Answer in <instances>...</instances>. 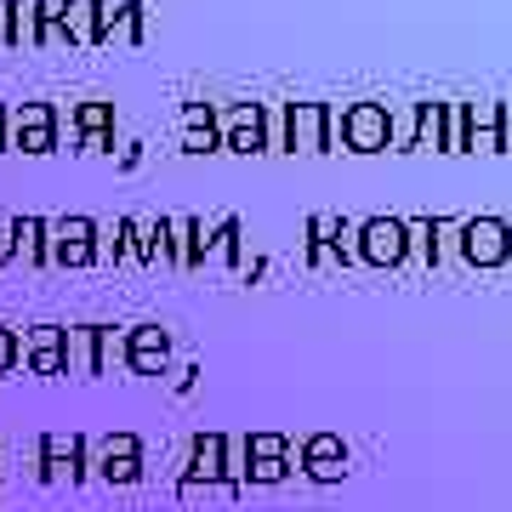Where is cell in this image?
Wrapping results in <instances>:
<instances>
[{"mask_svg":"<svg viewBox=\"0 0 512 512\" xmlns=\"http://www.w3.org/2000/svg\"><path fill=\"white\" fill-rule=\"evenodd\" d=\"M291 478V456H274V461H245V484H279Z\"/></svg>","mask_w":512,"mask_h":512,"instance_id":"obj_22","label":"cell"},{"mask_svg":"<svg viewBox=\"0 0 512 512\" xmlns=\"http://www.w3.org/2000/svg\"><path fill=\"white\" fill-rule=\"evenodd\" d=\"M23 359V342H18V330L12 325H0V376H6V370L18 365Z\"/></svg>","mask_w":512,"mask_h":512,"instance_id":"obj_24","label":"cell"},{"mask_svg":"<svg viewBox=\"0 0 512 512\" xmlns=\"http://www.w3.org/2000/svg\"><path fill=\"white\" fill-rule=\"evenodd\" d=\"M245 461H274V456H291V439L285 433H274V427H256V433H245Z\"/></svg>","mask_w":512,"mask_h":512,"instance_id":"obj_19","label":"cell"},{"mask_svg":"<svg viewBox=\"0 0 512 512\" xmlns=\"http://www.w3.org/2000/svg\"><path fill=\"white\" fill-rule=\"evenodd\" d=\"M353 256L370 262V268H399L410 256V234H404V217H365L353 228Z\"/></svg>","mask_w":512,"mask_h":512,"instance_id":"obj_3","label":"cell"},{"mask_svg":"<svg viewBox=\"0 0 512 512\" xmlns=\"http://www.w3.org/2000/svg\"><path fill=\"white\" fill-rule=\"evenodd\" d=\"M18 251L29 256V262H46V222H40V217H23L18 222Z\"/></svg>","mask_w":512,"mask_h":512,"instance_id":"obj_21","label":"cell"},{"mask_svg":"<svg viewBox=\"0 0 512 512\" xmlns=\"http://www.w3.org/2000/svg\"><path fill=\"white\" fill-rule=\"evenodd\" d=\"M336 143L353 148V154H382L393 143L387 103H348V109H336Z\"/></svg>","mask_w":512,"mask_h":512,"instance_id":"obj_2","label":"cell"},{"mask_svg":"<svg viewBox=\"0 0 512 512\" xmlns=\"http://www.w3.org/2000/svg\"><path fill=\"white\" fill-rule=\"evenodd\" d=\"M74 126L86 131V148H109L114 109H109V103H80V109H74Z\"/></svg>","mask_w":512,"mask_h":512,"instance_id":"obj_18","label":"cell"},{"mask_svg":"<svg viewBox=\"0 0 512 512\" xmlns=\"http://www.w3.org/2000/svg\"><path fill=\"white\" fill-rule=\"evenodd\" d=\"M461 256H467V268H501L512 256V222L467 217L461 222Z\"/></svg>","mask_w":512,"mask_h":512,"instance_id":"obj_4","label":"cell"},{"mask_svg":"<svg viewBox=\"0 0 512 512\" xmlns=\"http://www.w3.org/2000/svg\"><path fill=\"white\" fill-rule=\"evenodd\" d=\"M97 473L109 484H137L143 478V456H97Z\"/></svg>","mask_w":512,"mask_h":512,"instance_id":"obj_20","label":"cell"},{"mask_svg":"<svg viewBox=\"0 0 512 512\" xmlns=\"http://www.w3.org/2000/svg\"><path fill=\"white\" fill-rule=\"evenodd\" d=\"M160 228H165V245H160L165 262H177V268H200L205 262V222L200 217H160Z\"/></svg>","mask_w":512,"mask_h":512,"instance_id":"obj_11","label":"cell"},{"mask_svg":"<svg viewBox=\"0 0 512 512\" xmlns=\"http://www.w3.org/2000/svg\"><path fill=\"white\" fill-rule=\"evenodd\" d=\"M63 336H69L63 325H35L23 336V353H29V370H35V376H63V370H69Z\"/></svg>","mask_w":512,"mask_h":512,"instance_id":"obj_12","label":"cell"},{"mask_svg":"<svg viewBox=\"0 0 512 512\" xmlns=\"http://www.w3.org/2000/svg\"><path fill=\"white\" fill-rule=\"evenodd\" d=\"M0 6L12 12V29H6L12 46H40V40H46V18H52L46 0H0Z\"/></svg>","mask_w":512,"mask_h":512,"instance_id":"obj_15","label":"cell"},{"mask_svg":"<svg viewBox=\"0 0 512 512\" xmlns=\"http://www.w3.org/2000/svg\"><path fill=\"white\" fill-rule=\"evenodd\" d=\"M194 376H200V370H194V365H183V370H171V387H177V393H188V387H194Z\"/></svg>","mask_w":512,"mask_h":512,"instance_id":"obj_27","label":"cell"},{"mask_svg":"<svg viewBox=\"0 0 512 512\" xmlns=\"http://www.w3.org/2000/svg\"><path fill=\"white\" fill-rule=\"evenodd\" d=\"M410 148H450V103H416Z\"/></svg>","mask_w":512,"mask_h":512,"instance_id":"obj_16","label":"cell"},{"mask_svg":"<svg viewBox=\"0 0 512 512\" xmlns=\"http://www.w3.org/2000/svg\"><path fill=\"white\" fill-rule=\"evenodd\" d=\"M57 143V109L52 103H23L18 109V148L23 154H52Z\"/></svg>","mask_w":512,"mask_h":512,"instance_id":"obj_13","label":"cell"},{"mask_svg":"<svg viewBox=\"0 0 512 512\" xmlns=\"http://www.w3.org/2000/svg\"><path fill=\"white\" fill-rule=\"evenodd\" d=\"M0 126H6V114H0ZM0 148H6V137H0Z\"/></svg>","mask_w":512,"mask_h":512,"instance_id":"obj_28","label":"cell"},{"mask_svg":"<svg viewBox=\"0 0 512 512\" xmlns=\"http://www.w3.org/2000/svg\"><path fill=\"white\" fill-rule=\"evenodd\" d=\"M279 148H302V154H330L336 148V103H285V126Z\"/></svg>","mask_w":512,"mask_h":512,"instance_id":"obj_1","label":"cell"},{"mask_svg":"<svg viewBox=\"0 0 512 512\" xmlns=\"http://www.w3.org/2000/svg\"><path fill=\"white\" fill-rule=\"evenodd\" d=\"M97 456H143V444H137V433H109L97 444Z\"/></svg>","mask_w":512,"mask_h":512,"instance_id":"obj_23","label":"cell"},{"mask_svg":"<svg viewBox=\"0 0 512 512\" xmlns=\"http://www.w3.org/2000/svg\"><path fill=\"white\" fill-rule=\"evenodd\" d=\"M461 126H467V148H484V154H501L507 148V103H461Z\"/></svg>","mask_w":512,"mask_h":512,"instance_id":"obj_9","label":"cell"},{"mask_svg":"<svg viewBox=\"0 0 512 512\" xmlns=\"http://www.w3.org/2000/svg\"><path fill=\"white\" fill-rule=\"evenodd\" d=\"M18 256V217H0V262Z\"/></svg>","mask_w":512,"mask_h":512,"instance_id":"obj_26","label":"cell"},{"mask_svg":"<svg viewBox=\"0 0 512 512\" xmlns=\"http://www.w3.org/2000/svg\"><path fill=\"white\" fill-rule=\"evenodd\" d=\"M165 365H171V330L131 325L126 330V370L131 376H165Z\"/></svg>","mask_w":512,"mask_h":512,"instance_id":"obj_6","label":"cell"},{"mask_svg":"<svg viewBox=\"0 0 512 512\" xmlns=\"http://www.w3.org/2000/svg\"><path fill=\"white\" fill-rule=\"evenodd\" d=\"M46 234H52L46 256L63 262V268H86L97 256V222L92 217H69V222H57V228H46Z\"/></svg>","mask_w":512,"mask_h":512,"instance_id":"obj_10","label":"cell"},{"mask_svg":"<svg viewBox=\"0 0 512 512\" xmlns=\"http://www.w3.org/2000/svg\"><path fill=\"white\" fill-rule=\"evenodd\" d=\"M200 484H211V490H228V433H200V439H194V456H188L183 490L194 495Z\"/></svg>","mask_w":512,"mask_h":512,"instance_id":"obj_7","label":"cell"},{"mask_svg":"<svg viewBox=\"0 0 512 512\" xmlns=\"http://www.w3.org/2000/svg\"><path fill=\"white\" fill-rule=\"evenodd\" d=\"M63 353H69V370L97 376V325H74L69 336H63Z\"/></svg>","mask_w":512,"mask_h":512,"instance_id":"obj_17","label":"cell"},{"mask_svg":"<svg viewBox=\"0 0 512 512\" xmlns=\"http://www.w3.org/2000/svg\"><path fill=\"white\" fill-rule=\"evenodd\" d=\"M313 262H319V268H342V262H348V251H342V245H330V239H313Z\"/></svg>","mask_w":512,"mask_h":512,"instance_id":"obj_25","label":"cell"},{"mask_svg":"<svg viewBox=\"0 0 512 512\" xmlns=\"http://www.w3.org/2000/svg\"><path fill=\"white\" fill-rule=\"evenodd\" d=\"M302 473L313 484H342L348 478V444H342V433H308L302 439Z\"/></svg>","mask_w":512,"mask_h":512,"instance_id":"obj_8","label":"cell"},{"mask_svg":"<svg viewBox=\"0 0 512 512\" xmlns=\"http://www.w3.org/2000/svg\"><path fill=\"white\" fill-rule=\"evenodd\" d=\"M222 131L211 103H183V154H217Z\"/></svg>","mask_w":512,"mask_h":512,"instance_id":"obj_14","label":"cell"},{"mask_svg":"<svg viewBox=\"0 0 512 512\" xmlns=\"http://www.w3.org/2000/svg\"><path fill=\"white\" fill-rule=\"evenodd\" d=\"M217 131H222V148L228 154H262L268 148V109L262 103H234L217 120Z\"/></svg>","mask_w":512,"mask_h":512,"instance_id":"obj_5","label":"cell"}]
</instances>
